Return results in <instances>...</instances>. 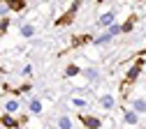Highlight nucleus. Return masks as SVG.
<instances>
[{"mask_svg":"<svg viewBox=\"0 0 146 129\" xmlns=\"http://www.w3.org/2000/svg\"><path fill=\"white\" fill-rule=\"evenodd\" d=\"M7 12H9V5H7V3H0V14H3V16H5Z\"/></svg>","mask_w":146,"mask_h":129,"instance_id":"412c9836","label":"nucleus"},{"mask_svg":"<svg viewBox=\"0 0 146 129\" xmlns=\"http://www.w3.org/2000/svg\"><path fill=\"white\" fill-rule=\"evenodd\" d=\"M5 111H7L9 115H12V113H16V111H19V101H16V99H9V101L5 104Z\"/></svg>","mask_w":146,"mask_h":129,"instance_id":"9b49d317","label":"nucleus"},{"mask_svg":"<svg viewBox=\"0 0 146 129\" xmlns=\"http://www.w3.org/2000/svg\"><path fill=\"white\" fill-rule=\"evenodd\" d=\"M114 21H116V12H104V14L100 16V21H98V23H100L102 28H111Z\"/></svg>","mask_w":146,"mask_h":129,"instance_id":"20e7f679","label":"nucleus"},{"mask_svg":"<svg viewBox=\"0 0 146 129\" xmlns=\"http://www.w3.org/2000/svg\"><path fill=\"white\" fill-rule=\"evenodd\" d=\"M107 32H109V35L114 37V35H118V32H123V30H121V26H118V23H114L111 28H107Z\"/></svg>","mask_w":146,"mask_h":129,"instance_id":"aec40b11","label":"nucleus"},{"mask_svg":"<svg viewBox=\"0 0 146 129\" xmlns=\"http://www.w3.org/2000/svg\"><path fill=\"white\" fill-rule=\"evenodd\" d=\"M123 122L125 124H137L139 122V115L135 113V111H123Z\"/></svg>","mask_w":146,"mask_h":129,"instance_id":"39448f33","label":"nucleus"},{"mask_svg":"<svg viewBox=\"0 0 146 129\" xmlns=\"http://www.w3.org/2000/svg\"><path fill=\"white\" fill-rule=\"evenodd\" d=\"M30 113H42V101L40 99H33L30 101Z\"/></svg>","mask_w":146,"mask_h":129,"instance_id":"dca6fc26","label":"nucleus"},{"mask_svg":"<svg viewBox=\"0 0 146 129\" xmlns=\"http://www.w3.org/2000/svg\"><path fill=\"white\" fill-rule=\"evenodd\" d=\"M84 76H86L88 81H98V79H100V74H98V69H90V67H88V69L84 71Z\"/></svg>","mask_w":146,"mask_h":129,"instance_id":"ddd939ff","label":"nucleus"},{"mask_svg":"<svg viewBox=\"0 0 146 129\" xmlns=\"http://www.w3.org/2000/svg\"><path fill=\"white\" fill-rule=\"evenodd\" d=\"M0 122H3V124H5L7 129H16V127H19V120H14V118H12L9 113H5L3 118H0Z\"/></svg>","mask_w":146,"mask_h":129,"instance_id":"423d86ee","label":"nucleus"},{"mask_svg":"<svg viewBox=\"0 0 146 129\" xmlns=\"http://www.w3.org/2000/svg\"><path fill=\"white\" fill-rule=\"evenodd\" d=\"M79 5H81V0H74V3H72V7H70V12H67L65 16H60V18H58V26H67V23H72V18H74V14H77Z\"/></svg>","mask_w":146,"mask_h":129,"instance_id":"f03ea898","label":"nucleus"},{"mask_svg":"<svg viewBox=\"0 0 146 129\" xmlns=\"http://www.w3.org/2000/svg\"><path fill=\"white\" fill-rule=\"evenodd\" d=\"M7 26H9V21H7V18H3V23H0V32H5Z\"/></svg>","mask_w":146,"mask_h":129,"instance_id":"4be33fe9","label":"nucleus"},{"mask_svg":"<svg viewBox=\"0 0 146 129\" xmlns=\"http://www.w3.org/2000/svg\"><path fill=\"white\" fill-rule=\"evenodd\" d=\"M141 69H144V60H141V58H137V60H135V65H132L130 69H127L125 83H135V81H137V76L141 74Z\"/></svg>","mask_w":146,"mask_h":129,"instance_id":"f257e3e1","label":"nucleus"},{"mask_svg":"<svg viewBox=\"0 0 146 129\" xmlns=\"http://www.w3.org/2000/svg\"><path fill=\"white\" fill-rule=\"evenodd\" d=\"M58 127H60V129H72L74 124H72V120H70L67 115H63V118H58Z\"/></svg>","mask_w":146,"mask_h":129,"instance_id":"f8f14e48","label":"nucleus"},{"mask_svg":"<svg viewBox=\"0 0 146 129\" xmlns=\"http://www.w3.org/2000/svg\"><path fill=\"white\" fill-rule=\"evenodd\" d=\"M86 42H93V37H90V35H79V37H74L72 46H81V44H86Z\"/></svg>","mask_w":146,"mask_h":129,"instance_id":"1a4fd4ad","label":"nucleus"},{"mask_svg":"<svg viewBox=\"0 0 146 129\" xmlns=\"http://www.w3.org/2000/svg\"><path fill=\"white\" fill-rule=\"evenodd\" d=\"M7 5H9V9L19 12V9H23V0H7Z\"/></svg>","mask_w":146,"mask_h":129,"instance_id":"2eb2a0df","label":"nucleus"},{"mask_svg":"<svg viewBox=\"0 0 146 129\" xmlns=\"http://www.w3.org/2000/svg\"><path fill=\"white\" fill-rule=\"evenodd\" d=\"M30 74H33V67H30V65H28V67H26V69H23V76H30Z\"/></svg>","mask_w":146,"mask_h":129,"instance_id":"5701e85b","label":"nucleus"},{"mask_svg":"<svg viewBox=\"0 0 146 129\" xmlns=\"http://www.w3.org/2000/svg\"><path fill=\"white\" fill-rule=\"evenodd\" d=\"M72 106L84 108V106H88V101H86V99H81V97H72Z\"/></svg>","mask_w":146,"mask_h":129,"instance_id":"a211bd4d","label":"nucleus"},{"mask_svg":"<svg viewBox=\"0 0 146 129\" xmlns=\"http://www.w3.org/2000/svg\"><path fill=\"white\" fill-rule=\"evenodd\" d=\"M107 42H111V35H109V32H104V35H100V37H95V39H93L95 46H102V44H107Z\"/></svg>","mask_w":146,"mask_h":129,"instance_id":"9d476101","label":"nucleus"},{"mask_svg":"<svg viewBox=\"0 0 146 129\" xmlns=\"http://www.w3.org/2000/svg\"><path fill=\"white\" fill-rule=\"evenodd\" d=\"M132 111H135L137 115H139V113L144 115V113H146V101H144V99H132Z\"/></svg>","mask_w":146,"mask_h":129,"instance_id":"0eeeda50","label":"nucleus"},{"mask_svg":"<svg viewBox=\"0 0 146 129\" xmlns=\"http://www.w3.org/2000/svg\"><path fill=\"white\" fill-rule=\"evenodd\" d=\"M135 21H137V18H135V16H130V18H127V21L121 26V30H123V32H130V30L135 28Z\"/></svg>","mask_w":146,"mask_h":129,"instance_id":"4468645a","label":"nucleus"},{"mask_svg":"<svg viewBox=\"0 0 146 129\" xmlns=\"http://www.w3.org/2000/svg\"><path fill=\"white\" fill-rule=\"evenodd\" d=\"M21 35H23V37H33V35H35V28H33V26H28V23H26V26H21Z\"/></svg>","mask_w":146,"mask_h":129,"instance_id":"f3484780","label":"nucleus"},{"mask_svg":"<svg viewBox=\"0 0 146 129\" xmlns=\"http://www.w3.org/2000/svg\"><path fill=\"white\" fill-rule=\"evenodd\" d=\"M79 120H81V124H84L86 129H100V127H102V122H100L98 118H93V115H81Z\"/></svg>","mask_w":146,"mask_h":129,"instance_id":"7ed1b4c3","label":"nucleus"},{"mask_svg":"<svg viewBox=\"0 0 146 129\" xmlns=\"http://www.w3.org/2000/svg\"><path fill=\"white\" fill-rule=\"evenodd\" d=\"M79 71H81V69H79L77 65H70V67L65 69V76H77V74H79Z\"/></svg>","mask_w":146,"mask_h":129,"instance_id":"6ab92c4d","label":"nucleus"},{"mask_svg":"<svg viewBox=\"0 0 146 129\" xmlns=\"http://www.w3.org/2000/svg\"><path fill=\"white\" fill-rule=\"evenodd\" d=\"M100 104H102V108H104V111H109V108H114V97H111V95H102Z\"/></svg>","mask_w":146,"mask_h":129,"instance_id":"6e6552de","label":"nucleus"}]
</instances>
